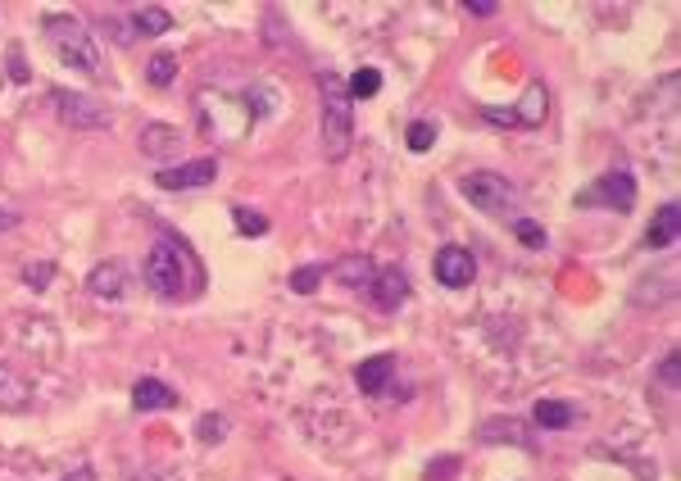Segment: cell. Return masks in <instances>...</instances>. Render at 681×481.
Wrapping results in <instances>:
<instances>
[{"label":"cell","mask_w":681,"mask_h":481,"mask_svg":"<svg viewBox=\"0 0 681 481\" xmlns=\"http://www.w3.org/2000/svg\"><path fill=\"white\" fill-rule=\"evenodd\" d=\"M532 423L541 427V432H568V427L582 423V409L568 400H536L532 404Z\"/></svg>","instance_id":"cell-12"},{"label":"cell","mask_w":681,"mask_h":481,"mask_svg":"<svg viewBox=\"0 0 681 481\" xmlns=\"http://www.w3.org/2000/svg\"><path fill=\"white\" fill-rule=\"evenodd\" d=\"M41 32H46V41L55 46V55H60L64 64H73L78 73H91V78L105 73V50H100V41L91 37V28L82 19H73V14H50V19L41 23Z\"/></svg>","instance_id":"cell-3"},{"label":"cell","mask_w":681,"mask_h":481,"mask_svg":"<svg viewBox=\"0 0 681 481\" xmlns=\"http://www.w3.org/2000/svg\"><path fill=\"white\" fill-rule=\"evenodd\" d=\"M464 10L477 14V19H491V14L500 10V0H464Z\"/></svg>","instance_id":"cell-32"},{"label":"cell","mask_w":681,"mask_h":481,"mask_svg":"<svg viewBox=\"0 0 681 481\" xmlns=\"http://www.w3.org/2000/svg\"><path fill=\"white\" fill-rule=\"evenodd\" d=\"M55 114L69 123V128H87V132H96V128H109L114 118H109V109L100 105V100H91V96H82V91H55Z\"/></svg>","instance_id":"cell-6"},{"label":"cell","mask_w":681,"mask_h":481,"mask_svg":"<svg viewBox=\"0 0 681 481\" xmlns=\"http://www.w3.org/2000/svg\"><path fill=\"white\" fill-rule=\"evenodd\" d=\"M64 481H96V472H91V468H78V472H69Z\"/></svg>","instance_id":"cell-37"},{"label":"cell","mask_w":681,"mask_h":481,"mask_svg":"<svg viewBox=\"0 0 681 481\" xmlns=\"http://www.w3.org/2000/svg\"><path fill=\"white\" fill-rule=\"evenodd\" d=\"M659 382H663V386H672V391L681 386V359H677V354H668V359L659 364Z\"/></svg>","instance_id":"cell-30"},{"label":"cell","mask_w":681,"mask_h":481,"mask_svg":"<svg viewBox=\"0 0 681 481\" xmlns=\"http://www.w3.org/2000/svg\"><path fill=\"white\" fill-rule=\"evenodd\" d=\"M318 100H323V159L327 164H341L350 155V141H355V100L346 91L341 73H323L318 78Z\"/></svg>","instance_id":"cell-2"},{"label":"cell","mask_w":681,"mask_h":481,"mask_svg":"<svg viewBox=\"0 0 681 481\" xmlns=\"http://www.w3.org/2000/svg\"><path fill=\"white\" fill-rule=\"evenodd\" d=\"M232 218H237V232L241 236H268V214H255V209L237 205V209H232Z\"/></svg>","instance_id":"cell-25"},{"label":"cell","mask_w":681,"mask_h":481,"mask_svg":"<svg viewBox=\"0 0 681 481\" xmlns=\"http://www.w3.org/2000/svg\"><path fill=\"white\" fill-rule=\"evenodd\" d=\"M391 377H395V354H373V359H364L355 368V386L364 395H382L391 386Z\"/></svg>","instance_id":"cell-15"},{"label":"cell","mask_w":681,"mask_h":481,"mask_svg":"<svg viewBox=\"0 0 681 481\" xmlns=\"http://www.w3.org/2000/svg\"><path fill=\"white\" fill-rule=\"evenodd\" d=\"M141 277H146V286L159 300H191V295H200V286H205L196 250H191L173 227H159V241L150 246L146 264H141Z\"/></svg>","instance_id":"cell-1"},{"label":"cell","mask_w":681,"mask_h":481,"mask_svg":"<svg viewBox=\"0 0 681 481\" xmlns=\"http://www.w3.org/2000/svg\"><path fill=\"white\" fill-rule=\"evenodd\" d=\"M246 100H250V109H255V118H268V114H273V109H277V96H273V91H268V87H255Z\"/></svg>","instance_id":"cell-29"},{"label":"cell","mask_w":681,"mask_h":481,"mask_svg":"<svg viewBox=\"0 0 681 481\" xmlns=\"http://www.w3.org/2000/svg\"><path fill=\"white\" fill-rule=\"evenodd\" d=\"M128 28L132 37H164L173 28V14L159 10V5H141V10H128Z\"/></svg>","instance_id":"cell-19"},{"label":"cell","mask_w":681,"mask_h":481,"mask_svg":"<svg viewBox=\"0 0 681 481\" xmlns=\"http://www.w3.org/2000/svg\"><path fill=\"white\" fill-rule=\"evenodd\" d=\"M196 436L205 445H218L227 436V418H223V413H205V418H200V427H196Z\"/></svg>","instance_id":"cell-27"},{"label":"cell","mask_w":681,"mask_h":481,"mask_svg":"<svg viewBox=\"0 0 681 481\" xmlns=\"http://www.w3.org/2000/svg\"><path fill=\"white\" fill-rule=\"evenodd\" d=\"M432 146H436V123L432 118H418L414 128H409V150L423 155V150H432Z\"/></svg>","instance_id":"cell-26"},{"label":"cell","mask_w":681,"mask_h":481,"mask_svg":"<svg viewBox=\"0 0 681 481\" xmlns=\"http://www.w3.org/2000/svg\"><path fill=\"white\" fill-rule=\"evenodd\" d=\"M32 382L23 373H14V368L0 364V413H28L32 409Z\"/></svg>","instance_id":"cell-14"},{"label":"cell","mask_w":681,"mask_h":481,"mask_svg":"<svg viewBox=\"0 0 681 481\" xmlns=\"http://www.w3.org/2000/svg\"><path fill=\"white\" fill-rule=\"evenodd\" d=\"M432 273L441 286L464 291V286H473V277H477V259H473V250H464V246H441L432 259Z\"/></svg>","instance_id":"cell-8"},{"label":"cell","mask_w":681,"mask_h":481,"mask_svg":"<svg viewBox=\"0 0 681 481\" xmlns=\"http://www.w3.org/2000/svg\"><path fill=\"white\" fill-rule=\"evenodd\" d=\"M10 69H14V78H28V69H23V55H19V50H14V55H10Z\"/></svg>","instance_id":"cell-36"},{"label":"cell","mask_w":681,"mask_h":481,"mask_svg":"<svg viewBox=\"0 0 681 481\" xmlns=\"http://www.w3.org/2000/svg\"><path fill=\"white\" fill-rule=\"evenodd\" d=\"M87 291L96 295V300L119 305L123 295H128V264H123V259H105V264H96L91 268V277H87Z\"/></svg>","instance_id":"cell-10"},{"label":"cell","mask_w":681,"mask_h":481,"mask_svg":"<svg viewBox=\"0 0 681 481\" xmlns=\"http://www.w3.org/2000/svg\"><path fill=\"white\" fill-rule=\"evenodd\" d=\"M368 300H373V309H382V314H395V309L409 300V273L400 264L377 268V282H373V291H368Z\"/></svg>","instance_id":"cell-9"},{"label":"cell","mask_w":681,"mask_h":481,"mask_svg":"<svg viewBox=\"0 0 681 481\" xmlns=\"http://www.w3.org/2000/svg\"><path fill=\"white\" fill-rule=\"evenodd\" d=\"M454 472H459V459H441V463H427L423 477L427 481H441V477H454Z\"/></svg>","instance_id":"cell-31"},{"label":"cell","mask_w":681,"mask_h":481,"mask_svg":"<svg viewBox=\"0 0 681 481\" xmlns=\"http://www.w3.org/2000/svg\"><path fill=\"white\" fill-rule=\"evenodd\" d=\"M323 277H327V264H305V268H296V273H291V291H296V295H314Z\"/></svg>","instance_id":"cell-23"},{"label":"cell","mask_w":681,"mask_h":481,"mask_svg":"<svg viewBox=\"0 0 681 481\" xmlns=\"http://www.w3.org/2000/svg\"><path fill=\"white\" fill-rule=\"evenodd\" d=\"M477 441L482 445H500V441H514V445H523V450H536L532 445V432H527L518 418H491V423H482L477 427Z\"/></svg>","instance_id":"cell-16"},{"label":"cell","mask_w":681,"mask_h":481,"mask_svg":"<svg viewBox=\"0 0 681 481\" xmlns=\"http://www.w3.org/2000/svg\"><path fill=\"white\" fill-rule=\"evenodd\" d=\"M486 118H491L495 128H518V118H514V109H486Z\"/></svg>","instance_id":"cell-33"},{"label":"cell","mask_w":681,"mask_h":481,"mask_svg":"<svg viewBox=\"0 0 681 481\" xmlns=\"http://www.w3.org/2000/svg\"><path fill=\"white\" fill-rule=\"evenodd\" d=\"M214 177H218V159L205 155V159H187V164H178V168H159L155 187L159 191H205Z\"/></svg>","instance_id":"cell-7"},{"label":"cell","mask_w":681,"mask_h":481,"mask_svg":"<svg viewBox=\"0 0 681 481\" xmlns=\"http://www.w3.org/2000/svg\"><path fill=\"white\" fill-rule=\"evenodd\" d=\"M332 277L346 286V291L368 295V291H373V282H377V264L368 255H346V259H336V264H332Z\"/></svg>","instance_id":"cell-11"},{"label":"cell","mask_w":681,"mask_h":481,"mask_svg":"<svg viewBox=\"0 0 681 481\" xmlns=\"http://www.w3.org/2000/svg\"><path fill=\"white\" fill-rule=\"evenodd\" d=\"M677 232H681V209H677V200H668V205L654 214L650 232H645V246L663 250V246H672V241H677Z\"/></svg>","instance_id":"cell-18"},{"label":"cell","mask_w":681,"mask_h":481,"mask_svg":"<svg viewBox=\"0 0 681 481\" xmlns=\"http://www.w3.org/2000/svg\"><path fill=\"white\" fill-rule=\"evenodd\" d=\"M146 82L150 87H173V82H178V55H168V50L150 55L146 59Z\"/></svg>","instance_id":"cell-21"},{"label":"cell","mask_w":681,"mask_h":481,"mask_svg":"<svg viewBox=\"0 0 681 481\" xmlns=\"http://www.w3.org/2000/svg\"><path fill=\"white\" fill-rule=\"evenodd\" d=\"M141 150H146V155H178V150H182V132L155 123V128L141 132Z\"/></svg>","instance_id":"cell-20"},{"label":"cell","mask_w":681,"mask_h":481,"mask_svg":"<svg viewBox=\"0 0 681 481\" xmlns=\"http://www.w3.org/2000/svg\"><path fill=\"white\" fill-rule=\"evenodd\" d=\"M10 227H19V214H14V209H5V205H0V232H10Z\"/></svg>","instance_id":"cell-35"},{"label":"cell","mask_w":681,"mask_h":481,"mask_svg":"<svg viewBox=\"0 0 681 481\" xmlns=\"http://www.w3.org/2000/svg\"><path fill=\"white\" fill-rule=\"evenodd\" d=\"M346 91H350V100H373L377 91H382V73H377V69H359L355 78L346 82Z\"/></svg>","instance_id":"cell-22"},{"label":"cell","mask_w":681,"mask_h":481,"mask_svg":"<svg viewBox=\"0 0 681 481\" xmlns=\"http://www.w3.org/2000/svg\"><path fill=\"white\" fill-rule=\"evenodd\" d=\"M545 114H550V96H545V82H527L523 105H514L518 128H541Z\"/></svg>","instance_id":"cell-17"},{"label":"cell","mask_w":681,"mask_h":481,"mask_svg":"<svg viewBox=\"0 0 681 481\" xmlns=\"http://www.w3.org/2000/svg\"><path fill=\"white\" fill-rule=\"evenodd\" d=\"M577 209H613V214H632L636 209L632 168H609V173H600L586 191H577Z\"/></svg>","instance_id":"cell-5"},{"label":"cell","mask_w":681,"mask_h":481,"mask_svg":"<svg viewBox=\"0 0 681 481\" xmlns=\"http://www.w3.org/2000/svg\"><path fill=\"white\" fill-rule=\"evenodd\" d=\"M459 191H464L468 205L491 214V218H523L518 214V209H523V196H518V187L500 173H468L464 182H459Z\"/></svg>","instance_id":"cell-4"},{"label":"cell","mask_w":681,"mask_h":481,"mask_svg":"<svg viewBox=\"0 0 681 481\" xmlns=\"http://www.w3.org/2000/svg\"><path fill=\"white\" fill-rule=\"evenodd\" d=\"M132 481H182V477L178 472H137Z\"/></svg>","instance_id":"cell-34"},{"label":"cell","mask_w":681,"mask_h":481,"mask_svg":"<svg viewBox=\"0 0 681 481\" xmlns=\"http://www.w3.org/2000/svg\"><path fill=\"white\" fill-rule=\"evenodd\" d=\"M50 277H55V264H28L23 268V286H32V291H41V286H50Z\"/></svg>","instance_id":"cell-28"},{"label":"cell","mask_w":681,"mask_h":481,"mask_svg":"<svg viewBox=\"0 0 681 481\" xmlns=\"http://www.w3.org/2000/svg\"><path fill=\"white\" fill-rule=\"evenodd\" d=\"M132 409L137 413H164V409H178V391L164 386L159 377H141L132 386Z\"/></svg>","instance_id":"cell-13"},{"label":"cell","mask_w":681,"mask_h":481,"mask_svg":"<svg viewBox=\"0 0 681 481\" xmlns=\"http://www.w3.org/2000/svg\"><path fill=\"white\" fill-rule=\"evenodd\" d=\"M514 236L523 241L527 250H545V241H550V236H545V227L536 223V218H514Z\"/></svg>","instance_id":"cell-24"}]
</instances>
